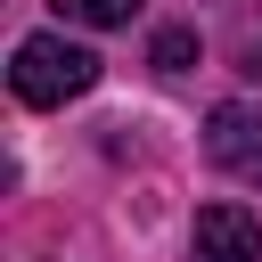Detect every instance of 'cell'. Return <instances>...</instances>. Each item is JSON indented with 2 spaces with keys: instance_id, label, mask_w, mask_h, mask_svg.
<instances>
[{
  "instance_id": "1",
  "label": "cell",
  "mask_w": 262,
  "mask_h": 262,
  "mask_svg": "<svg viewBox=\"0 0 262 262\" xmlns=\"http://www.w3.org/2000/svg\"><path fill=\"white\" fill-rule=\"evenodd\" d=\"M90 82H98V57H90L82 41H66V33H25V41H16L8 90H16L25 106H66V98H82Z\"/></svg>"
},
{
  "instance_id": "2",
  "label": "cell",
  "mask_w": 262,
  "mask_h": 262,
  "mask_svg": "<svg viewBox=\"0 0 262 262\" xmlns=\"http://www.w3.org/2000/svg\"><path fill=\"white\" fill-rule=\"evenodd\" d=\"M205 156L221 164V172H237L246 188H262V106H213L205 115Z\"/></svg>"
},
{
  "instance_id": "3",
  "label": "cell",
  "mask_w": 262,
  "mask_h": 262,
  "mask_svg": "<svg viewBox=\"0 0 262 262\" xmlns=\"http://www.w3.org/2000/svg\"><path fill=\"white\" fill-rule=\"evenodd\" d=\"M188 254H205V262H262V221L246 205H205Z\"/></svg>"
},
{
  "instance_id": "4",
  "label": "cell",
  "mask_w": 262,
  "mask_h": 262,
  "mask_svg": "<svg viewBox=\"0 0 262 262\" xmlns=\"http://www.w3.org/2000/svg\"><path fill=\"white\" fill-rule=\"evenodd\" d=\"M147 57H156V74H188V66H196V33H188V25H164Z\"/></svg>"
},
{
  "instance_id": "5",
  "label": "cell",
  "mask_w": 262,
  "mask_h": 262,
  "mask_svg": "<svg viewBox=\"0 0 262 262\" xmlns=\"http://www.w3.org/2000/svg\"><path fill=\"white\" fill-rule=\"evenodd\" d=\"M57 16H74V25H131L139 0H57Z\"/></svg>"
}]
</instances>
